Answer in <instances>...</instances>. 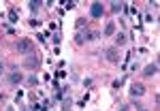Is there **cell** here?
<instances>
[{
	"label": "cell",
	"instance_id": "1",
	"mask_svg": "<svg viewBox=\"0 0 160 111\" xmlns=\"http://www.w3.org/2000/svg\"><path fill=\"white\" fill-rule=\"evenodd\" d=\"M15 49L19 51V53H30V51L34 49V43H32L30 38H19V41L15 43Z\"/></svg>",
	"mask_w": 160,
	"mask_h": 111
},
{
	"label": "cell",
	"instance_id": "2",
	"mask_svg": "<svg viewBox=\"0 0 160 111\" xmlns=\"http://www.w3.org/2000/svg\"><path fill=\"white\" fill-rule=\"evenodd\" d=\"M130 94H132L135 98H141V96L145 94V86H143V83H139V81H135V83L130 86Z\"/></svg>",
	"mask_w": 160,
	"mask_h": 111
},
{
	"label": "cell",
	"instance_id": "3",
	"mask_svg": "<svg viewBox=\"0 0 160 111\" xmlns=\"http://www.w3.org/2000/svg\"><path fill=\"white\" fill-rule=\"evenodd\" d=\"M105 58H107L111 64H118V62H120V56H118V49H115V47H109V49H105Z\"/></svg>",
	"mask_w": 160,
	"mask_h": 111
},
{
	"label": "cell",
	"instance_id": "4",
	"mask_svg": "<svg viewBox=\"0 0 160 111\" xmlns=\"http://www.w3.org/2000/svg\"><path fill=\"white\" fill-rule=\"evenodd\" d=\"M102 13H105V9H102V4H100V2H94V4L90 7V15H92L94 19L102 17Z\"/></svg>",
	"mask_w": 160,
	"mask_h": 111
},
{
	"label": "cell",
	"instance_id": "5",
	"mask_svg": "<svg viewBox=\"0 0 160 111\" xmlns=\"http://www.w3.org/2000/svg\"><path fill=\"white\" fill-rule=\"evenodd\" d=\"M7 81H9L11 86H19V83L24 81V77H22V73H17V71H15V73H9V75H7Z\"/></svg>",
	"mask_w": 160,
	"mask_h": 111
},
{
	"label": "cell",
	"instance_id": "6",
	"mask_svg": "<svg viewBox=\"0 0 160 111\" xmlns=\"http://www.w3.org/2000/svg\"><path fill=\"white\" fill-rule=\"evenodd\" d=\"M102 37L98 30H92V32H83V43H88V41H98V38Z\"/></svg>",
	"mask_w": 160,
	"mask_h": 111
},
{
	"label": "cell",
	"instance_id": "7",
	"mask_svg": "<svg viewBox=\"0 0 160 111\" xmlns=\"http://www.w3.org/2000/svg\"><path fill=\"white\" fill-rule=\"evenodd\" d=\"M158 73V64L154 62V64H149V66H145V71H143V75L145 77H152V75H156Z\"/></svg>",
	"mask_w": 160,
	"mask_h": 111
},
{
	"label": "cell",
	"instance_id": "8",
	"mask_svg": "<svg viewBox=\"0 0 160 111\" xmlns=\"http://www.w3.org/2000/svg\"><path fill=\"white\" fill-rule=\"evenodd\" d=\"M38 64H41V62H38V58H37V56H30V58L26 60V66H28V68H37Z\"/></svg>",
	"mask_w": 160,
	"mask_h": 111
},
{
	"label": "cell",
	"instance_id": "9",
	"mask_svg": "<svg viewBox=\"0 0 160 111\" xmlns=\"http://www.w3.org/2000/svg\"><path fill=\"white\" fill-rule=\"evenodd\" d=\"M105 34H107V37L115 34V24H113V22H109V24L105 26Z\"/></svg>",
	"mask_w": 160,
	"mask_h": 111
},
{
	"label": "cell",
	"instance_id": "10",
	"mask_svg": "<svg viewBox=\"0 0 160 111\" xmlns=\"http://www.w3.org/2000/svg\"><path fill=\"white\" fill-rule=\"evenodd\" d=\"M115 43H118V47H122V45H126V34H122V32H120V34L115 37Z\"/></svg>",
	"mask_w": 160,
	"mask_h": 111
},
{
	"label": "cell",
	"instance_id": "11",
	"mask_svg": "<svg viewBox=\"0 0 160 111\" xmlns=\"http://www.w3.org/2000/svg\"><path fill=\"white\" fill-rule=\"evenodd\" d=\"M41 4H43V2H38V0H32V2H30V11H32V13H37Z\"/></svg>",
	"mask_w": 160,
	"mask_h": 111
},
{
	"label": "cell",
	"instance_id": "12",
	"mask_svg": "<svg viewBox=\"0 0 160 111\" xmlns=\"http://www.w3.org/2000/svg\"><path fill=\"white\" fill-rule=\"evenodd\" d=\"M124 9V4H120V2H113V4H111V11L113 13H120Z\"/></svg>",
	"mask_w": 160,
	"mask_h": 111
},
{
	"label": "cell",
	"instance_id": "13",
	"mask_svg": "<svg viewBox=\"0 0 160 111\" xmlns=\"http://www.w3.org/2000/svg\"><path fill=\"white\" fill-rule=\"evenodd\" d=\"M9 19H11V22H17V13L13 11V9L9 11Z\"/></svg>",
	"mask_w": 160,
	"mask_h": 111
},
{
	"label": "cell",
	"instance_id": "14",
	"mask_svg": "<svg viewBox=\"0 0 160 111\" xmlns=\"http://www.w3.org/2000/svg\"><path fill=\"white\" fill-rule=\"evenodd\" d=\"M28 81H30V83H32V86H37V83H38V79H37V77H34V75H32V77H30V79H28Z\"/></svg>",
	"mask_w": 160,
	"mask_h": 111
},
{
	"label": "cell",
	"instance_id": "15",
	"mask_svg": "<svg viewBox=\"0 0 160 111\" xmlns=\"http://www.w3.org/2000/svg\"><path fill=\"white\" fill-rule=\"evenodd\" d=\"M2 75H4V64L0 62V77H2Z\"/></svg>",
	"mask_w": 160,
	"mask_h": 111
},
{
	"label": "cell",
	"instance_id": "16",
	"mask_svg": "<svg viewBox=\"0 0 160 111\" xmlns=\"http://www.w3.org/2000/svg\"><path fill=\"white\" fill-rule=\"evenodd\" d=\"M139 111H148V109H139Z\"/></svg>",
	"mask_w": 160,
	"mask_h": 111
},
{
	"label": "cell",
	"instance_id": "17",
	"mask_svg": "<svg viewBox=\"0 0 160 111\" xmlns=\"http://www.w3.org/2000/svg\"><path fill=\"white\" fill-rule=\"evenodd\" d=\"M9 111H13V109H9Z\"/></svg>",
	"mask_w": 160,
	"mask_h": 111
}]
</instances>
